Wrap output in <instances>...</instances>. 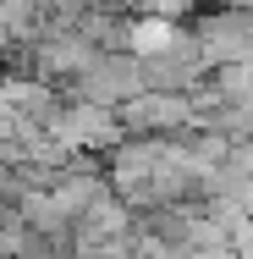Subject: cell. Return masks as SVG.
Wrapping results in <instances>:
<instances>
[{"instance_id":"cell-1","label":"cell","mask_w":253,"mask_h":259,"mask_svg":"<svg viewBox=\"0 0 253 259\" xmlns=\"http://www.w3.org/2000/svg\"><path fill=\"white\" fill-rule=\"evenodd\" d=\"M226 171H237L242 182H253V138H248V144H237V149H231V160H226Z\"/></svg>"}]
</instances>
